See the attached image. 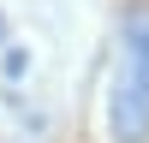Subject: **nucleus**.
I'll list each match as a JSON object with an SVG mask.
<instances>
[{"label": "nucleus", "instance_id": "f257e3e1", "mask_svg": "<svg viewBox=\"0 0 149 143\" xmlns=\"http://www.w3.org/2000/svg\"><path fill=\"white\" fill-rule=\"evenodd\" d=\"M107 131L113 143H149V6L125 12V60L107 95Z\"/></svg>", "mask_w": 149, "mask_h": 143}]
</instances>
